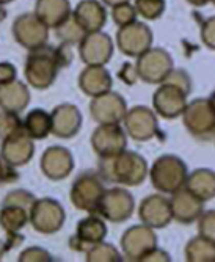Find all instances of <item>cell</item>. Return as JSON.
I'll return each mask as SVG.
<instances>
[{
    "mask_svg": "<svg viewBox=\"0 0 215 262\" xmlns=\"http://www.w3.org/2000/svg\"><path fill=\"white\" fill-rule=\"evenodd\" d=\"M35 14L49 29H57L73 13L69 0H36Z\"/></svg>",
    "mask_w": 215,
    "mask_h": 262,
    "instance_id": "26",
    "label": "cell"
},
{
    "mask_svg": "<svg viewBox=\"0 0 215 262\" xmlns=\"http://www.w3.org/2000/svg\"><path fill=\"white\" fill-rule=\"evenodd\" d=\"M127 104L119 93L107 91L101 96L91 98L90 115L98 124H119L124 121Z\"/></svg>",
    "mask_w": 215,
    "mask_h": 262,
    "instance_id": "11",
    "label": "cell"
},
{
    "mask_svg": "<svg viewBox=\"0 0 215 262\" xmlns=\"http://www.w3.org/2000/svg\"><path fill=\"white\" fill-rule=\"evenodd\" d=\"M30 223V210L20 206L2 204L0 207V228L5 232L20 231L24 226Z\"/></svg>",
    "mask_w": 215,
    "mask_h": 262,
    "instance_id": "29",
    "label": "cell"
},
{
    "mask_svg": "<svg viewBox=\"0 0 215 262\" xmlns=\"http://www.w3.org/2000/svg\"><path fill=\"white\" fill-rule=\"evenodd\" d=\"M198 232L215 244V210H206L198 219Z\"/></svg>",
    "mask_w": 215,
    "mask_h": 262,
    "instance_id": "38",
    "label": "cell"
},
{
    "mask_svg": "<svg viewBox=\"0 0 215 262\" xmlns=\"http://www.w3.org/2000/svg\"><path fill=\"white\" fill-rule=\"evenodd\" d=\"M98 173L104 182L123 184L126 187H137L145 182L149 174L148 162L135 151L124 149L112 157H99Z\"/></svg>",
    "mask_w": 215,
    "mask_h": 262,
    "instance_id": "1",
    "label": "cell"
},
{
    "mask_svg": "<svg viewBox=\"0 0 215 262\" xmlns=\"http://www.w3.org/2000/svg\"><path fill=\"white\" fill-rule=\"evenodd\" d=\"M107 235L104 219L98 213H90L77 223L76 234L69 239V248L77 253H87L93 245L102 242Z\"/></svg>",
    "mask_w": 215,
    "mask_h": 262,
    "instance_id": "16",
    "label": "cell"
},
{
    "mask_svg": "<svg viewBox=\"0 0 215 262\" xmlns=\"http://www.w3.org/2000/svg\"><path fill=\"white\" fill-rule=\"evenodd\" d=\"M22 242H24V235H20L19 231H16V232H7L5 239L0 241V260H2V257L7 253H10L11 250L17 248Z\"/></svg>",
    "mask_w": 215,
    "mask_h": 262,
    "instance_id": "40",
    "label": "cell"
},
{
    "mask_svg": "<svg viewBox=\"0 0 215 262\" xmlns=\"http://www.w3.org/2000/svg\"><path fill=\"white\" fill-rule=\"evenodd\" d=\"M73 17L87 33H93L102 30V27L105 26L107 11L98 0H82L74 8Z\"/></svg>",
    "mask_w": 215,
    "mask_h": 262,
    "instance_id": "23",
    "label": "cell"
},
{
    "mask_svg": "<svg viewBox=\"0 0 215 262\" xmlns=\"http://www.w3.org/2000/svg\"><path fill=\"white\" fill-rule=\"evenodd\" d=\"M113 55V41L102 30L87 33L79 44V57L87 66H105Z\"/></svg>",
    "mask_w": 215,
    "mask_h": 262,
    "instance_id": "17",
    "label": "cell"
},
{
    "mask_svg": "<svg viewBox=\"0 0 215 262\" xmlns=\"http://www.w3.org/2000/svg\"><path fill=\"white\" fill-rule=\"evenodd\" d=\"M104 193L105 187L101 174L98 171H83L71 185L69 198L76 209L88 213H98Z\"/></svg>",
    "mask_w": 215,
    "mask_h": 262,
    "instance_id": "4",
    "label": "cell"
},
{
    "mask_svg": "<svg viewBox=\"0 0 215 262\" xmlns=\"http://www.w3.org/2000/svg\"><path fill=\"white\" fill-rule=\"evenodd\" d=\"M170 204L173 220L181 225H190L198 222V219L204 212V201L197 198L193 193H190L185 187L171 195Z\"/></svg>",
    "mask_w": 215,
    "mask_h": 262,
    "instance_id": "21",
    "label": "cell"
},
{
    "mask_svg": "<svg viewBox=\"0 0 215 262\" xmlns=\"http://www.w3.org/2000/svg\"><path fill=\"white\" fill-rule=\"evenodd\" d=\"M55 33H57V38L64 42V44H69V46H76V44H80L82 39L85 38L87 32L79 26L77 20L73 17L71 14L63 24L55 29Z\"/></svg>",
    "mask_w": 215,
    "mask_h": 262,
    "instance_id": "31",
    "label": "cell"
},
{
    "mask_svg": "<svg viewBox=\"0 0 215 262\" xmlns=\"http://www.w3.org/2000/svg\"><path fill=\"white\" fill-rule=\"evenodd\" d=\"M137 11H135V7H132L131 4H121V5H116L113 7L112 10V17H113V22L119 27H124V26H129V24L135 22L137 20Z\"/></svg>",
    "mask_w": 215,
    "mask_h": 262,
    "instance_id": "36",
    "label": "cell"
},
{
    "mask_svg": "<svg viewBox=\"0 0 215 262\" xmlns=\"http://www.w3.org/2000/svg\"><path fill=\"white\" fill-rule=\"evenodd\" d=\"M60 69L61 64L57 55V47L46 44L30 51L24 66V74L30 86L36 90H47L54 85Z\"/></svg>",
    "mask_w": 215,
    "mask_h": 262,
    "instance_id": "2",
    "label": "cell"
},
{
    "mask_svg": "<svg viewBox=\"0 0 215 262\" xmlns=\"http://www.w3.org/2000/svg\"><path fill=\"white\" fill-rule=\"evenodd\" d=\"M135 69L141 82L149 85H160L175 69V63L171 55L165 49H162V47H151L149 51H146L137 58Z\"/></svg>",
    "mask_w": 215,
    "mask_h": 262,
    "instance_id": "5",
    "label": "cell"
},
{
    "mask_svg": "<svg viewBox=\"0 0 215 262\" xmlns=\"http://www.w3.org/2000/svg\"><path fill=\"white\" fill-rule=\"evenodd\" d=\"M187 2L193 7H204V5L210 4V0H187Z\"/></svg>",
    "mask_w": 215,
    "mask_h": 262,
    "instance_id": "46",
    "label": "cell"
},
{
    "mask_svg": "<svg viewBox=\"0 0 215 262\" xmlns=\"http://www.w3.org/2000/svg\"><path fill=\"white\" fill-rule=\"evenodd\" d=\"M209 102H210V105H212V108L215 110V91L210 94V96H209Z\"/></svg>",
    "mask_w": 215,
    "mask_h": 262,
    "instance_id": "47",
    "label": "cell"
},
{
    "mask_svg": "<svg viewBox=\"0 0 215 262\" xmlns=\"http://www.w3.org/2000/svg\"><path fill=\"white\" fill-rule=\"evenodd\" d=\"M188 170L185 162L173 154H165L154 160L149 179L153 187L163 195H173L185 187Z\"/></svg>",
    "mask_w": 215,
    "mask_h": 262,
    "instance_id": "3",
    "label": "cell"
},
{
    "mask_svg": "<svg viewBox=\"0 0 215 262\" xmlns=\"http://www.w3.org/2000/svg\"><path fill=\"white\" fill-rule=\"evenodd\" d=\"M35 154L33 138L27 135V132L20 129L2 138V146H0V157L11 166H24L27 165Z\"/></svg>",
    "mask_w": 215,
    "mask_h": 262,
    "instance_id": "18",
    "label": "cell"
},
{
    "mask_svg": "<svg viewBox=\"0 0 215 262\" xmlns=\"http://www.w3.org/2000/svg\"><path fill=\"white\" fill-rule=\"evenodd\" d=\"M184 254L188 262H215V244L200 234L188 241Z\"/></svg>",
    "mask_w": 215,
    "mask_h": 262,
    "instance_id": "30",
    "label": "cell"
},
{
    "mask_svg": "<svg viewBox=\"0 0 215 262\" xmlns=\"http://www.w3.org/2000/svg\"><path fill=\"white\" fill-rule=\"evenodd\" d=\"M157 247V235L148 225L131 226L121 237V251L127 260H141Z\"/></svg>",
    "mask_w": 215,
    "mask_h": 262,
    "instance_id": "14",
    "label": "cell"
},
{
    "mask_svg": "<svg viewBox=\"0 0 215 262\" xmlns=\"http://www.w3.org/2000/svg\"><path fill=\"white\" fill-rule=\"evenodd\" d=\"M35 203H36V196L32 192H29V190H24V188H16L13 192L7 193V196L2 201V204L20 206L27 210H32Z\"/></svg>",
    "mask_w": 215,
    "mask_h": 262,
    "instance_id": "34",
    "label": "cell"
},
{
    "mask_svg": "<svg viewBox=\"0 0 215 262\" xmlns=\"http://www.w3.org/2000/svg\"><path fill=\"white\" fill-rule=\"evenodd\" d=\"M118 77L121 79L124 83L127 85H134L137 80H138V76H137V69H135V64H131V63H124L121 66L118 73Z\"/></svg>",
    "mask_w": 215,
    "mask_h": 262,
    "instance_id": "43",
    "label": "cell"
},
{
    "mask_svg": "<svg viewBox=\"0 0 215 262\" xmlns=\"http://www.w3.org/2000/svg\"><path fill=\"white\" fill-rule=\"evenodd\" d=\"M24 130L33 140H44L52 134V116L44 108H33L22 120Z\"/></svg>",
    "mask_w": 215,
    "mask_h": 262,
    "instance_id": "28",
    "label": "cell"
},
{
    "mask_svg": "<svg viewBox=\"0 0 215 262\" xmlns=\"http://www.w3.org/2000/svg\"><path fill=\"white\" fill-rule=\"evenodd\" d=\"M17 77V71L14 68V64L8 63V61H2L0 63V85H7L14 82Z\"/></svg>",
    "mask_w": 215,
    "mask_h": 262,
    "instance_id": "42",
    "label": "cell"
},
{
    "mask_svg": "<svg viewBox=\"0 0 215 262\" xmlns=\"http://www.w3.org/2000/svg\"><path fill=\"white\" fill-rule=\"evenodd\" d=\"M135 11L146 20L159 19L165 11V0H135Z\"/></svg>",
    "mask_w": 215,
    "mask_h": 262,
    "instance_id": "33",
    "label": "cell"
},
{
    "mask_svg": "<svg viewBox=\"0 0 215 262\" xmlns=\"http://www.w3.org/2000/svg\"><path fill=\"white\" fill-rule=\"evenodd\" d=\"M201 41L210 51H215V16L206 19L201 26Z\"/></svg>",
    "mask_w": 215,
    "mask_h": 262,
    "instance_id": "39",
    "label": "cell"
},
{
    "mask_svg": "<svg viewBox=\"0 0 215 262\" xmlns=\"http://www.w3.org/2000/svg\"><path fill=\"white\" fill-rule=\"evenodd\" d=\"M210 2H212V4H213V5H215V0H210Z\"/></svg>",
    "mask_w": 215,
    "mask_h": 262,
    "instance_id": "50",
    "label": "cell"
},
{
    "mask_svg": "<svg viewBox=\"0 0 215 262\" xmlns=\"http://www.w3.org/2000/svg\"><path fill=\"white\" fill-rule=\"evenodd\" d=\"M85 260L88 262H121L123 260V253H119L112 244H105L104 241L93 245L87 253H85Z\"/></svg>",
    "mask_w": 215,
    "mask_h": 262,
    "instance_id": "32",
    "label": "cell"
},
{
    "mask_svg": "<svg viewBox=\"0 0 215 262\" xmlns=\"http://www.w3.org/2000/svg\"><path fill=\"white\" fill-rule=\"evenodd\" d=\"M182 121L188 134L198 140H210L215 137V110L209 99H193L188 102Z\"/></svg>",
    "mask_w": 215,
    "mask_h": 262,
    "instance_id": "6",
    "label": "cell"
},
{
    "mask_svg": "<svg viewBox=\"0 0 215 262\" xmlns=\"http://www.w3.org/2000/svg\"><path fill=\"white\" fill-rule=\"evenodd\" d=\"M131 0H102L104 5H109V7H116V5H121V4H129Z\"/></svg>",
    "mask_w": 215,
    "mask_h": 262,
    "instance_id": "45",
    "label": "cell"
},
{
    "mask_svg": "<svg viewBox=\"0 0 215 262\" xmlns=\"http://www.w3.org/2000/svg\"><path fill=\"white\" fill-rule=\"evenodd\" d=\"M52 135L58 138H73L82 127V113L74 104H60L52 113Z\"/></svg>",
    "mask_w": 215,
    "mask_h": 262,
    "instance_id": "22",
    "label": "cell"
},
{
    "mask_svg": "<svg viewBox=\"0 0 215 262\" xmlns=\"http://www.w3.org/2000/svg\"><path fill=\"white\" fill-rule=\"evenodd\" d=\"M13 36L24 49L33 51L47 44L49 27L41 22L36 14H20L13 24Z\"/></svg>",
    "mask_w": 215,
    "mask_h": 262,
    "instance_id": "13",
    "label": "cell"
},
{
    "mask_svg": "<svg viewBox=\"0 0 215 262\" xmlns=\"http://www.w3.org/2000/svg\"><path fill=\"white\" fill-rule=\"evenodd\" d=\"M79 88L88 98H96L112 91L113 79L104 66H87L79 76Z\"/></svg>",
    "mask_w": 215,
    "mask_h": 262,
    "instance_id": "24",
    "label": "cell"
},
{
    "mask_svg": "<svg viewBox=\"0 0 215 262\" xmlns=\"http://www.w3.org/2000/svg\"><path fill=\"white\" fill-rule=\"evenodd\" d=\"M127 146V134L119 124H99L91 135V148L98 157H112Z\"/></svg>",
    "mask_w": 215,
    "mask_h": 262,
    "instance_id": "15",
    "label": "cell"
},
{
    "mask_svg": "<svg viewBox=\"0 0 215 262\" xmlns=\"http://www.w3.org/2000/svg\"><path fill=\"white\" fill-rule=\"evenodd\" d=\"M24 129L22 120L19 118V113L5 112L0 108V137H7L13 132H17Z\"/></svg>",
    "mask_w": 215,
    "mask_h": 262,
    "instance_id": "35",
    "label": "cell"
},
{
    "mask_svg": "<svg viewBox=\"0 0 215 262\" xmlns=\"http://www.w3.org/2000/svg\"><path fill=\"white\" fill-rule=\"evenodd\" d=\"M124 130L135 141H149L159 134L157 113L145 105H135L124 116Z\"/></svg>",
    "mask_w": 215,
    "mask_h": 262,
    "instance_id": "12",
    "label": "cell"
},
{
    "mask_svg": "<svg viewBox=\"0 0 215 262\" xmlns=\"http://www.w3.org/2000/svg\"><path fill=\"white\" fill-rule=\"evenodd\" d=\"M138 219L143 225H148L153 229H162L168 226L173 220L170 200L163 193H154L146 196L140 203Z\"/></svg>",
    "mask_w": 215,
    "mask_h": 262,
    "instance_id": "19",
    "label": "cell"
},
{
    "mask_svg": "<svg viewBox=\"0 0 215 262\" xmlns=\"http://www.w3.org/2000/svg\"><path fill=\"white\" fill-rule=\"evenodd\" d=\"M134 209L135 200L129 190L123 187H113L105 190L98 209V215L112 223H124L132 217Z\"/></svg>",
    "mask_w": 215,
    "mask_h": 262,
    "instance_id": "9",
    "label": "cell"
},
{
    "mask_svg": "<svg viewBox=\"0 0 215 262\" xmlns=\"http://www.w3.org/2000/svg\"><path fill=\"white\" fill-rule=\"evenodd\" d=\"M185 188L201 201H210L215 198V171L209 168H198L188 173Z\"/></svg>",
    "mask_w": 215,
    "mask_h": 262,
    "instance_id": "27",
    "label": "cell"
},
{
    "mask_svg": "<svg viewBox=\"0 0 215 262\" xmlns=\"http://www.w3.org/2000/svg\"><path fill=\"white\" fill-rule=\"evenodd\" d=\"M187 96L188 93L182 88L165 80L159 85L153 96V110L165 120H175L178 116H182L188 104Z\"/></svg>",
    "mask_w": 215,
    "mask_h": 262,
    "instance_id": "10",
    "label": "cell"
},
{
    "mask_svg": "<svg viewBox=\"0 0 215 262\" xmlns=\"http://www.w3.org/2000/svg\"><path fill=\"white\" fill-rule=\"evenodd\" d=\"M30 104V90L27 83L14 80L0 85V108L5 112L20 113Z\"/></svg>",
    "mask_w": 215,
    "mask_h": 262,
    "instance_id": "25",
    "label": "cell"
},
{
    "mask_svg": "<svg viewBox=\"0 0 215 262\" xmlns=\"http://www.w3.org/2000/svg\"><path fill=\"white\" fill-rule=\"evenodd\" d=\"M153 32L145 22H132L129 26L119 27L116 33V46L126 57L138 58L153 47Z\"/></svg>",
    "mask_w": 215,
    "mask_h": 262,
    "instance_id": "8",
    "label": "cell"
},
{
    "mask_svg": "<svg viewBox=\"0 0 215 262\" xmlns=\"http://www.w3.org/2000/svg\"><path fill=\"white\" fill-rule=\"evenodd\" d=\"M170 260H171V256L159 247H156L153 251H149L141 259V262H170Z\"/></svg>",
    "mask_w": 215,
    "mask_h": 262,
    "instance_id": "44",
    "label": "cell"
},
{
    "mask_svg": "<svg viewBox=\"0 0 215 262\" xmlns=\"http://www.w3.org/2000/svg\"><path fill=\"white\" fill-rule=\"evenodd\" d=\"M5 17H7V11L2 5H0V20H4Z\"/></svg>",
    "mask_w": 215,
    "mask_h": 262,
    "instance_id": "48",
    "label": "cell"
},
{
    "mask_svg": "<svg viewBox=\"0 0 215 262\" xmlns=\"http://www.w3.org/2000/svg\"><path fill=\"white\" fill-rule=\"evenodd\" d=\"M39 168L47 179L63 181L74 170V157L64 146H51L42 152Z\"/></svg>",
    "mask_w": 215,
    "mask_h": 262,
    "instance_id": "20",
    "label": "cell"
},
{
    "mask_svg": "<svg viewBox=\"0 0 215 262\" xmlns=\"http://www.w3.org/2000/svg\"><path fill=\"white\" fill-rule=\"evenodd\" d=\"M19 179V173L16 171V166H11L0 157V185L11 184Z\"/></svg>",
    "mask_w": 215,
    "mask_h": 262,
    "instance_id": "41",
    "label": "cell"
},
{
    "mask_svg": "<svg viewBox=\"0 0 215 262\" xmlns=\"http://www.w3.org/2000/svg\"><path fill=\"white\" fill-rule=\"evenodd\" d=\"M10 2H13V0H0V5H7Z\"/></svg>",
    "mask_w": 215,
    "mask_h": 262,
    "instance_id": "49",
    "label": "cell"
},
{
    "mask_svg": "<svg viewBox=\"0 0 215 262\" xmlns=\"http://www.w3.org/2000/svg\"><path fill=\"white\" fill-rule=\"evenodd\" d=\"M17 260L19 262H51L54 260V257L49 251L41 247H29L19 254Z\"/></svg>",
    "mask_w": 215,
    "mask_h": 262,
    "instance_id": "37",
    "label": "cell"
},
{
    "mask_svg": "<svg viewBox=\"0 0 215 262\" xmlns=\"http://www.w3.org/2000/svg\"><path fill=\"white\" fill-rule=\"evenodd\" d=\"M66 222V212L63 206L52 198L36 200L30 210L32 228L44 235L57 234Z\"/></svg>",
    "mask_w": 215,
    "mask_h": 262,
    "instance_id": "7",
    "label": "cell"
}]
</instances>
